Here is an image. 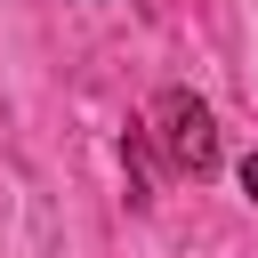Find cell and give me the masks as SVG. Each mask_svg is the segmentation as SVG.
Returning <instances> with one entry per match:
<instances>
[{
	"mask_svg": "<svg viewBox=\"0 0 258 258\" xmlns=\"http://www.w3.org/2000/svg\"><path fill=\"white\" fill-rule=\"evenodd\" d=\"M153 137H161L169 169H185V177H202V169L218 161V121H210V105L185 97V89H161V105H153Z\"/></svg>",
	"mask_w": 258,
	"mask_h": 258,
	"instance_id": "obj_1",
	"label": "cell"
},
{
	"mask_svg": "<svg viewBox=\"0 0 258 258\" xmlns=\"http://www.w3.org/2000/svg\"><path fill=\"white\" fill-rule=\"evenodd\" d=\"M242 194H250V202H258V153H250V161H242Z\"/></svg>",
	"mask_w": 258,
	"mask_h": 258,
	"instance_id": "obj_2",
	"label": "cell"
}]
</instances>
